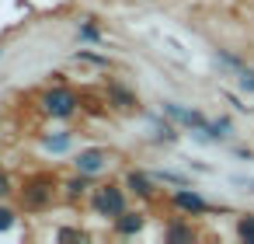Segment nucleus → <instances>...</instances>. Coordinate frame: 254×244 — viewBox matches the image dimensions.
I'll list each match as a JSON object with an SVG mask.
<instances>
[{
  "label": "nucleus",
  "instance_id": "obj_1",
  "mask_svg": "<svg viewBox=\"0 0 254 244\" xmlns=\"http://www.w3.org/2000/svg\"><path fill=\"white\" fill-rule=\"evenodd\" d=\"M164 112L174 119V122H181V126H188L195 136H202V140H219V136H226L230 133V122L226 119H205L202 112H191V108H181V105H174V101H164Z\"/></svg>",
  "mask_w": 254,
  "mask_h": 244
},
{
  "label": "nucleus",
  "instance_id": "obj_2",
  "mask_svg": "<svg viewBox=\"0 0 254 244\" xmlns=\"http://www.w3.org/2000/svg\"><path fill=\"white\" fill-rule=\"evenodd\" d=\"M91 206H94L98 216H112V220H115V216L126 213V192H122L119 185H101V188H94Z\"/></svg>",
  "mask_w": 254,
  "mask_h": 244
},
{
  "label": "nucleus",
  "instance_id": "obj_3",
  "mask_svg": "<svg viewBox=\"0 0 254 244\" xmlns=\"http://www.w3.org/2000/svg\"><path fill=\"white\" fill-rule=\"evenodd\" d=\"M42 108L53 115V119H70L77 112V94L70 87H53L42 94Z\"/></svg>",
  "mask_w": 254,
  "mask_h": 244
},
{
  "label": "nucleus",
  "instance_id": "obj_4",
  "mask_svg": "<svg viewBox=\"0 0 254 244\" xmlns=\"http://www.w3.org/2000/svg\"><path fill=\"white\" fill-rule=\"evenodd\" d=\"M171 202H174V209H181V213H188V216H202V213H209V202L195 192V188H174V195H171Z\"/></svg>",
  "mask_w": 254,
  "mask_h": 244
},
{
  "label": "nucleus",
  "instance_id": "obj_5",
  "mask_svg": "<svg viewBox=\"0 0 254 244\" xmlns=\"http://www.w3.org/2000/svg\"><path fill=\"white\" fill-rule=\"evenodd\" d=\"M46 202H53V181L49 178H32L25 185V206L28 209H42Z\"/></svg>",
  "mask_w": 254,
  "mask_h": 244
},
{
  "label": "nucleus",
  "instance_id": "obj_6",
  "mask_svg": "<svg viewBox=\"0 0 254 244\" xmlns=\"http://www.w3.org/2000/svg\"><path fill=\"white\" fill-rule=\"evenodd\" d=\"M219 63L237 77V84H240L244 91H251V94H254V67H244L240 60H233V56H226V53H219Z\"/></svg>",
  "mask_w": 254,
  "mask_h": 244
},
{
  "label": "nucleus",
  "instance_id": "obj_7",
  "mask_svg": "<svg viewBox=\"0 0 254 244\" xmlns=\"http://www.w3.org/2000/svg\"><path fill=\"white\" fill-rule=\"evenodd\" d=\"M105 161H108V154L101 150V147H91V150H80L77 154V171H84V174H98L101 167H105Z\"/></svg>",
  "mask_w": 254,
  "mask_h": 244
},
{
  "label": "nucleus",
  "instance_id": "obj_8",
  "mask_svg": "<svg viewBox=\"0 0 254 244\" xmlns=\"http://www.w3.org/2000/svg\"><path fill=\"white\" fill-rule=\"evenodd\" d=\"M143 230V213H122V216H115V234H122V237H132V234H139Z\"/></svg>",
  "mask_w": 254,
  "mask_h": 244
},
{
  "label": "nucleus",
  "instance_id": "obj_9",
  "mask_svg": "<svg viewBox=\"0 0 254 244\" xmlns=\"http://www.w3.org/2000/svg\"><path fill=\"white\" fill-rule=\"evenodd\" d=\"M126 188H129V192H136V195H143V199H150V195H153V181H150L143 171H129V174H126Z\"/></svg>",
  "mask_w": 254,
  "mask_h": 244
},
{
  "label": "nucleus",
  "instance_id": "obj_10",
  "mask_svg": "<svg viewBox=\"0 0 254 244\" xmlns=\"http://www.w3.org/2000/svg\"><path fill=\"white\" fill-rule=\"evenodd\" d=\"M108 94H112V101H115L119 108H136V105H139V101L122 87V84H112V87H108Z\"/></svg>",
  "mask_w": 254,
  "mask_h": 244
},
{
  "label": "nucleus",
  "instance_id": "obj_11",
  "mask_svg": "<svg viewBox=\"0 0 254 244\" xmlns=\"http://www.w3.org/2000/svg\"><path fill=\"white\" fill-rule=\"evenodd\" d=\"M237 237L247 241V244H254V213H247V216L237 220Z\"/></svg>",
  "mask_w": 254,
  "mask_h": 244
},
{
  "label": "nucleus",
  "instance_id": "obj_12",
  "mask_svg": "<svg viewBox=\"0 0 254 244\" xmlns=\"http://www.w3.org/2000/svg\"><path fill=\"white\" fill-rule=\"evenodd\" d=\"M164 237H171V241H191L195 230L191 227H181V223H171V227H164Z\"/></svg>",
  "mask_w": 254,
  "mask_h": 244
},
{
  "label": "nucleus",
  "instance_id": "obj_13",
  "mask_svg": "<svg viewBox=\"0 0 254 244\" xmlns=\"http://www.w3.org/2000/svg\"><path fill=\"white\" fill-rule=\"evenodd\" d=\"M70 147V133H60V136H46V150H56V154H63Z\"/></svg>",
  "mask_w": 254,
  "mask_h": 244
},
{
  "label": "nucleus",
  "instance_id": "obj_14",
  "mask_svg": "<svg viewBox=\"0 0 254 244\" xmlns=\"http://www.w3.org/2000/svg\"><path fill=\"white\" fill-rule=\"evenodd\" d=\"M153 178H157V181H164V185H174V188H185V185H188L181 174H171V171H157Z\"/></svg>",
  "mask_w": 254,
  "mask_h": 244
},
{
  "label": "nucleus",
  "instance_id": "obj_15",
  "mask_svg": "<svg viewBox=\"0 0 254 244\" xmlns=\"http://www.w3.org/2000/svg\"><path fill=\"white\" fill-rule=\"evenodd\" d=\"M87 181H91V174H84L80 171V178H73V181H66V188H70V195L77 199V195H84V188H87Z\"/></svg>",
  "mask_w": 254,
  "mask_h": 244
},
{
  "label": "nucleus",
  "instance_id": "obj_16",
  "mask_svg": "<svg viewBox=\"0 0 254 244\" xmlns=\"http://www.w3.org/2000/svg\"><path fill=\"white\" fill-rule=\"evenodd\" d=\"M153 126H157V133H160L167 143H174V140H178V129H174L171 122H153Z\"/></svg>",
  "mask_w": 254,
  "mask_h": 244
},
{
  "label": "nucleus",
  "instance_id": "obj_17",
  "mask_svg": "<svg viewBox=\"0 0 254 244\" xmlns=\"http://www.w3.org/2000/svg\"><path fill=\"white\" fill-rule=\"evenodd\" d=\"M14 227V213L7 206H0V230H11Z\"/></svg>",
  "mask_w": 254,
  "mask_h": 244
},
{
  "label": "nucleus",
  "instance_id": "obj_18",
  "mask_svg": "<svg viewBox=\"0 0 254 244\" xmlns=\"http://www.w3.org/2000/svg\"><path fill=\"white\" fill-rule=\"evenodd\" d=\"M80 39H91V42H94V39H98V28H94V25L87 21V25L80 28Z\"/></svg>",
  "mask_w": 254,
  "mask_h": 244
},
{
  "label": "nucleus",
  "instance_id": "obj_19",
  "mask_svg": "<svg viewBox=\"0 0 254 244\" xmlns=\"http://www.w3.org/2000/svg\"><path fill=\"white\" fill-rule=\"evenodd\" d=\"M11 192V181H7V174H0V199H4Z\"/></svg>",
  "mask_w": 254,
  "mask_h": 244
},
{
  "label": "nucleus",
  "instance_id": "obj_20",
  "mask_svg": "<svg viewBox=\"0 0 254 244\" xmlns=\"http://www.w3.org/2000/svg\"><path fill=\"white\" fill-rule=\"evenodd\" d=\"M60 237H63V241H70V237H84V230H60Z\"/></svg>",
  "mask_w": 254,
  "mask_h": 244
}]
</instances>
